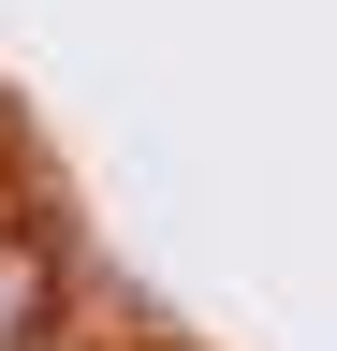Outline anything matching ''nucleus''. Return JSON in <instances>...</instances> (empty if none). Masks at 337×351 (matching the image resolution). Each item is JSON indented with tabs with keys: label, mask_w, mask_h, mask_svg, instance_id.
Returning a JSON list of instances; mask_svg holds the SVG:
<instances>
[{
	"label": "nucleus",
	"mask_w": 337,
	"mask_h": 351,
	"mask_svg": "<svg viewBox=\"0 0 337 351\" xmlns=\"http://www.w3.org/2000/svg\"><path fill=\"white\" fill-rule=\"evenodd\" d=\"M45 351H59V337H45Z\"/></svg>",
	"instance_id": "nucleus-2"
},
{
	"label": "nucleus",
	"mask_w": 337,
	"mask_h": 351,
	"mask_svg": "<svg viewBox=\"0 0 337 351\" xmlns=\"http://www.w3.org/2000/svg\"><path fill=\"white\" fill-rule=\"evenodd\" d=\"M45 337H59V249H45V219L0 205V351H45Z\"/></svg>",
	"instance_id": "nucleus-1"
}]
</instances>
